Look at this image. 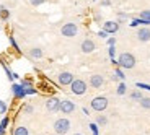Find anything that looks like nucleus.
<instances>
[{
	"label": "nucleus",
	"mask_w": 150,
	"mask_h": 135,
	"mask_svg": "<svg viewBox=\"0 0 150 135\" xmlns=\"http://www.w3.org/2000/svg\"><path fill=\"white\" fill-rule=\"evenodd\" d=\"M103 30L108 31L109 34H114L119 31V23L117 21H105L103 23Z\"/></svg>",
	"instance_id": "nucleus-13"
},
{
	"label": "nucleus",
	"mask_w": 150,
	"mask_h": 135,
	"mask_svg": "<svg viewBox=\"0 0 150 135\" xmlns=\"http://www.w3.org/2000/svg\"><path fill=\"white\" fill-rule=\"evenodd\" d=\"M0 64H2V67H4V70H5V75H7V78L10 80V82H13V80L20 78V75H18V73H15V72H11V68L8 67L7 64H5L4 60H0Z\"/></svg>",
	"instance_id": "nucleus-14"
},
{
	"label": "nucleus",
	"mask_w": 150,
	"mask_h": 135,
	"mask_svg": "<svg viewBox=\"0 0 150 135\" xmlns=\"http://www.w3.org/2000/svg\"><path fill=\"white\" fill-rule=\"evenodd\" d=\"M46 0H30V4L33 5V7H39V5H42Z\"/></svg>",
	"instance_id": "nucleus-36"
},
{
	"label": "nucleus",
	"mask_w": 150,
	"mask_h": 135,
	"mask_svg": "<svg viewBox=\"0 0 150 135\" xmlns=\"http://www.w3.org/2000/svg\"><path fill=\"white\" fill-rule=\"evenodd\" d=\"M0 135H7V129H4V127H0Z\"/></svg>",
	"instance_id": "nucleus-40"
},
{
	"label": "nucleus",
	"mask_w": 150,
	"mask_h": 135,
	"mask_svg": "<svg viewBox=\"0 0 150 135\" xmlns=\"http://www.w3.org/2000/svg\"><path fill=\"white\" fill-rule=\"evenodd\" d=\"M137 39L140 42H149L150 41V30L149 26H142L137 30Z\"/></svg>",
	"instance_id": "nucleus-11"
},
{
	"label": "nucleus",
	"mask_w": 150,
	"mask_h": 135,
	"mask_svg": "<svg viewBox=\"0 0 150 135\" xmlns=\"http://www.w3.org/2000/svg\"><path fill=\"white\" fill-rule=\"evenodd\" d=\"M93 135H100V134H93Z\"/></svg>",
	"instance_id": "nucleus-42"
},
{
	"label": "nucleus",
	"mask_w": 150,
	"mask_h": 135,
	"mask_svg": "<svg viewBox=\"0 0 150 135\" xmlns=\"http://www.w3.org/2000/svg\"><path fill=\"white\" fill-rule=\"evenodd\" d=\"M96 36H98V38H101V39H108L109 33H108V31H105V30H101V31H98V33H96Z\"/></svg>",
	"instance_id": "nucleus-31"
},
{
	"label": "nucleus",
	"mask_w": 150,
	"mask_h": 135,
	"mask_svg": "<svg viewBox=\"0 0 150 135\" xmlns=\"http://www.w3.org/2000/svg\"><path fill=\"white\" fill-rule=\"evenodd\" d=\"M80 49H82V52L83 54H91L96 49V44H95L91 39H85V41L80 44Z\"/></svg>",
	"instance_id": "nucleus-12"
},
{
	"label": "nucleus",
	"mask_w": 150,
	"mask_h": 135,
	"mask_svg": "<svg viewBox=\"0 0 150 135\" xmlns=\"http://www.w3.org/2000/svg\"><path fill=\"white\" fill-rule=\"evenodd\" d=\"M109 101H108V98L106 96H96L93 98L90 101V108L93 109V111H96V112H101V111H105L106 108H108Z\"/></svg>",
	"instance_id": "nucleus-4"
},
{
	"label": "nucleus",
	"mask_w": 150,
	"mask_h": 135,
	"mask_svg": "<svg viewBox=\"0 0 150 135\" xmlns=\"http://www.w3.org/2000/svg\"><path fill=\"white\" fill-rule=\"evenodd\" d=\"M21 85H23V88H31L33 86V82L30 78H25V80H21Z\"/></svg>",
	"instance_id": "nucleus-32"
},
{
	"label": "nucleus",
	"mask_w": 150,
	"mask_h": 135,
	"mask_svg": "<svg viewBox=\"0 0 150 135\" xmlns=\"http://www.w3.org/2000/svg\"><path fill=\"white\" fill-rule=\"evenodd\" d=\"M90 130H91V134H98V130H100V125L96 124V122H90Z\"/></svg>",
	"instance_id": "nucleus-29"
},
{
	"label": "nucleus",
	"mask_w": 150,
	"mask_h": 135,
	"mask_svg": "<svg viewBox=\"0 0 150 135\" xmlns=\"http://www.w3.org/2000/svg\"><path fill=\"white\" fill-rule=\"evenodd\" d=\"M96 124L100 125V127H105V125L108 124V119H106L105 116H98L96 117Z\"/></svg>",
	"instance_id": "nucleus-25"
},
{
	"label": "nucleus",
	"mask_w": 150,
	"mask_h": 135,
	"mask_svg": "<svg viewBox=\"0 0 150 135\" xmlns=\"http://www.w3.org/2000/svg\"><path fill=\"white\" fill-rule=\"evenodd\" d=\"M8 39H10V44H11V47L15 49V52H21V49H20V46H18V42H16V39L13 38V36H8Z\"/></svg>",
	"instance_id": "nucleus-23"
},
{
	"label": "nucleus",
	"mask_w": 150,
	"mask_h": 135,
	"mask_svg": "<svg viewBox=\"0 0 150 135\" xmlns=\"http://www.w3.org/2000/svg\"><path fill=\"white\" fill-rule=\"evenodd\" d=\"M54 132L59 135H65L69 130H70V120L67 119V117H60V119H57L56 122H54Z\"/></svg>",
	"instance_id": "nucleus-3"
},
{
	"label": "nucleus",
	"mask_w": 150,
	"mask_h": 135,
	"mask_svg": "<svg viewBox=\"0 0 150 135\" xmlns=\"http://www.w3.org/2000/svg\"><path fill=\"white\" fill-rule=\"evenodd\" d=\"M103 85H105V78H103V75H98V73L90 75V86L91 88L98 90V88H101Z\"/></svg>",
	"instance_id": "nucleus-10"
},
{
	"label": "nucleus",
	"mask_w": 150,
	"mask_h": 135,
	"mask_svg": "<svg viewBox=\"0 0 150 135\" xmlns=\"http://www.w3.org/2000/svg\"><path fill=\"white\" fill-rule=\"evenodd\" d=\"M116 93H117V96H124V94L127 93V86H126V83H124V82H119V83H117Z\"/></svg>",
	"instance_id": "nucleus-17"
},
{
	"label": "nucleus",
	"mask_w": 150,
	"mask_h": 135,
	"mask_svg": "<svg viewBox=\"0 0 150 135\" xmlns=\"http://www.w3.org/2000/svg\"><path fill=\"white\" fill-rule=\"evenodd\" d=\"M79 33V26L75 23H65L64 26L60 28V34L65 36V38H75Z\"/></svg>",
	"instance_id": "nucleus-5"
},
{
	"label": "nucleus",
	"mask_w": 150,
	"mask_h": 135,
	"mask_svg": "<svg viewBox=\"0 0 150 135\" xmlns=\"http://www.w3.org/2000/svg\"><path fill=\"white\" fill-rule=\"evenodd\" d=\"M129 26H131V28H135V26H149V25H147V21H144L142 18H139V16H137V18H132V20H131Z\"/></svg>",
	"instance_id": "nucleus-16"
},
{
	"label": "nucleus",
	"mask_w": 150,
	"mask_h": 135,
	"mask_svg": "<svg viewBox=\"0 0 150 135\" xmlns=\"http://www.w3.org/2000/svg\"><path fill=\"white\" fill-rule=\"evenodd\" d=\"M114 75H116L117 78L121 80V82H124V78H126V75H124L122 68H121V67H117V65H116V68H114Z\"/></svg>",
	"instance_id": "nucleus-24"
},
{
	"label": "nucleus",
	"mask_w": 150,
	"mask_h": 135,
	"mask_svg": "<svg viewBox=\"0 0 150 135\" xmlns=\"http://www.w3.org/2000/svg\"><path fill=\"white\" fill-rule=\"evenodd\" d=\"M23 112H25V114H33L34 112V108L31 104H25V106H23Z\"/></svg>",
	"instance_id": "nucleus-28"
},
{
	"label": "nucleus",
	"mask_w": 150,
	"mask_h": 135,
	"mask_svg": "<svg viewBox=\"0 0 150 135\" xmlns=\"http://www.w3.org/2000/svg\"><path fill=\"white\" fill-rule=\"evenodd\" d=\"M8 18H10V11H8V8L5 7V5H0V20L7 21Z\"/></svg>",
	"instance_id": "nucleus-18"
},
{
	"label": "nucleus",
	"mask_w": 150,
	"mask_h": 135,
	"mask_svg": "<svg viewBox=\"0 0 150 135\" xmlns=\"http://www.w3.org/2000/svg\"><path fill=\"white\" fill-rule=\"evenodd\" d=\"M142 98H144V94H142V91H140V90L131 91V99H132V101H140Z\"/></svg>",
	"instance_id": "nucleus-20"
},
{
	"label": "nucleus",
	"mask_w": 150,
	"mask_h": 135,
	"mask_svg": "<svg viewBox=\"0 0 150 135\" xmlns=\"http://www.w3.org/2000/svg\"><path fill=\"white\" fill-rule=\"evenodd\" d=\"M75 80V77H74V73L72 72H60L59 75H57V82H59V85L60 86H70V83Z\"/></svg>",
	"instance_id": "nucleus-6"
},
{
	"label": "nucleus",
	"mask_w": 150,
	"mask_h": 135,
	"mask_svg": "<svg viewBox=\"0 0 150 135\" xmlns=\"http://www.w3.org/2000/svg\"><path fill=\"white\" fill-rule=\"evenodd\" d=\"M8 125H10V117H8V116H5L4 119L0 120V127H4V129H7Z\"/></svg>",
	"instance_id": "nucleus-27"
},
{
	"label": "nucleus",
	"mask_w": 150,
	"mask_h": 135,
	"mask_svg": "<svg viewBox=\"0 0 150 135\" xmlns=\"http://www.w3.org/2000/svg\"><path fill=\"white\" fill-rule=\"evenodd\" d=\"M30 57L31 59H42L44 57V51L41 47H33V49H30Z\"/></svg>",
	"instance_id": "nucleus-15"
},
{
	"label": "nucleus",
	"mask_w": 150,
	"mask_h": 135,
	"mask_svg": "<svg viewBox=\"0 0 150 135\" xmlns=\"http://www.w3.org/2000/svg\"><path fill=\"white\" fill-rule=\"evenodd\" d=\"M127 18H129L127 13H119V15H117V23H124Z\"/></svg>",
	"instance_id": "nucleus-33"
},
{
	"label": "nucleus",
	"mask_w": 150,
	"mask_h": 135,
	"mask_svg": "<svg viewBox=\"0 0 150 135\" xmlns=\"http://www.w3.org/2000/svg\"><path fill=\"white\" fill-rule=\"evenodd\" d=\"M11 93H13V98H15V99L26 98V91H25L21 83H13V85H11Z\"/></svg>",
	"instance_id": "nucleus-9"
},
{
	"label": "nucleus",
	"mask_w": 150,
	"mask_h": 135,
	"mask_svg": "<svg viewBox=\"0 0 150 135\" xmlns=\"http://www.w3.org/2000/svg\"><path fill=\"white\" fill-rule=\"evenodd\" d=\"M74 135H83V134H74Z\"/></svg>",
	"instance_id": "nucleus-41"
},
{
	"label": "nucleus",
	"mask_w": 150,
	"mask_h": 135,
	"mask_svg": "<svg viewBox=\"0 0 150 135\" xmlns=\"http://www.w3.org/2000/svg\"><path fill=\"white\" fill-rule=\"evenodd\" d=\"M135 64H137V60H135V57L131 52H122L117 57V67H121V68L131 70V68L135 67Z\"/></svg>",
	"instance_id": "nucleus-1"
},
{
	"label": "nucleus",
	"mask_w": 150,
	"mask_h": 135,
	"mask_svg": "<svg viewBox=\"0 0 150 135\" xmlns=\"http://www.w3.org/2000/svg\"><path fill=\"white\" fill-rule=\"evenodd\" d=\"M139 18H142L144 21H147V25H150V10H142Z\"/></svg>",
	"instance_id": "nucleus-22"
},
{
	"label": "nucleus",
	"mask_w": 150,
	"mask_h": 135,
	"mask_svg": "<svg viewBox=\"0 0 150 135\" xmlns=\"http://www.w3.org/2000/svg\"><path fill=\"white\" fill-rule=\"evenodd\" d=\"M101 5H103V7H109V5H111V2H109V0H103Z\"/></svg>",
	"instance_id": "nucleus-39"
},
{
	"label": "nucleus",
	"mask_w": 150,
	"mask_h": 135,
	"mask_svg": "<svg viewBox=\"0 0 150 135\" xmlns=\"http://www.w3.org/2000/svg\"><path fill=\"white\" fill-rule=\"evenodd\" d=\"M56 135H59V134H56Z\"/></svg>",
	"instance_id": "nucleus-44"
},
{
	"label": "nucleus",
	"mask_w": 150,
	"mask_h": 135,
	"mask_svg": "<svg viewBox=\"0 0 150 135\" xmlns=\"http://www.w3.org/2000/svg\"><path fill=\"white\" fill-rule=\"evenodd\" d=\"M82 112L85 114V116H90V109H88V108H82Z\"/></svg>",
	"instance_id": "nucleus-38"
},
{
	"label": "nucleus",
	"mask_w": 150,
	"mask_h": 135,
	"mask_svg": "<svg viewBox=\"0 0 150 135\" xmlns=\"http://www.w3.org/2000/svg\"><path fill=\"white\" fill-rule=\"evenodd\" d=\"M93 2H96V0H93Z\"/></svg>",
	"instance_id": "nucleus-43"
},
{
	"label": "nucleus",
	"mask_w": 150,
	"mask_h": 135,
	"mask_svg": "<svg viewBox=\"0 0 150 135\" xmlns=\"http://www.w3.org/2000/svg\"><path fill=\"white\" fill-rule=\"evenodd\" d=\"M7 111H8V106L5 104V101L0 99V114H7Z\"/></svg>",
	"instance_id": "nucleus-30"
},
{
	"label": "nucleus",
	"mask_w": 150,
	"mask_h": 135,
	"mask_svg": "<svg viewBox=\"0 0 150 135\" xmlns=\"http://www.w3.org/2000/svg\"><path fill=\"white\" fill-rule=\"evenodd\" d=\"M70 91L75 96H83V94L88 91V83L82 78H75L74 82L70 83Z\"/></svg>",
	"instance_id": "nucleus-2"
},
{
	"label": "nucleus",
	"mask_w": 150,
	"mask_h": 135,
	"mask_svg": "<svg viewBox=\"0 0 150 135\" xmlns=\"http://www.w3.org/2000/svg\"><path fill=\"white\" fill-rule=\"evenodd\" d=\"M25 91H26V96H31V94H38V90L34 86L31 88H25Z\"/></svg>",
	"instance_id": "nucleus-34"
},
{
	"label": "nucleus",
	"mask_w": 150,
	"mask_h": 135,
	"mask_svg": "<svg viewBox=\"0 0 150 135\" xmlns=\"http://www.w3.org/2000/svg\"><path fill=\"white\" fill-rule=\"evenodd\" d=\"M139 104H140V108H142V109H150V98L149 96H144L142 99L139 101Z\"/></svg>",
	"instance_id": "nucleus-21"
},
{
	"label": "nucleus",
	"mask_w": 150,
	"mask_h": 135,
	"mask_svg": "<svg viewBox=\"0 0 150 135\" xmlns=\"http://www.w3.org/2000/svg\"><path fill=\"white\" fill-rule=\"evenodd\" d=\"M135 86L140 88V90H147V91H150V85H147V83H137Z\"/></svg>",
	"instance_id": "nucleus-35"
},
{
	"label": "nucleus",
	"mask_w": 150,
	"mask_h": 135,
	"mask_svg": "<svg viewBox=\"0 0 150 135\" xmlns=\"http://www.w3.org/2000/svg\"><path fill=\"white\" fill-rule=\"evenodd\" d=\"M109 59H116V46H108Z\"/></svg>",
	"instance_id": "nucleus-26"
},
{
	"label": "nucleus",
	"mask_w": 150,
	"mask_h": 135,
	"mask_svg": "<svg viewBox=\"0 0 150 135\" xmlns=\"http://www.w3.org/2000/svg\"><path fill=\"white\" fill-rule=\"evenodd\" d=\"M13 135H30V130H28V127H25V125H18V127H15V130H13Z\"/></svg>",
	"instance_id": "nucleus-19"
},
{
	"label": "nucleus",
	"mask_w": 150,
	"mask_h": 135,
	"mask_svg": "<svg viewBox=\"0 0 150 135\" xmlns=\"http://www.w3.org/2000/svg\"><path fill=\"white\" fill-rule=\"evenodd\" d=\"M62 114H72L75 111V103L70 101V99H60V109Z\"/></svg>",
	"instance_id": "nucleus-8"
},
{
	"label": "nucleus",
	"mask_w": 150,
	"mask_h": 135,
	"mask_svg": "<svg viewBox=\"0 0 150 135\" xmlns=\"http://www.w3.org/2000/svg\"><path fill=\"white\" fill-rule=\"evenodd\" d=\"M106 42H108V46H116V39H114V38H108V41H106Z\"/></svg>",
	"instance_id": "nucleus-37"
},
{
	"label": "nucleus",
	"mask_w": 150,
	"mask_h": 135,
	"mask_svg": "<svg viewBox=\"0 0 150 135\" xmlns=\"http://www.w3.org/2000/svg\"><path fill=\"white\" fill-rule=\"evenodd\" d=\"M46 109L49 112H57L60 109V99L57 96H49L46 99Z\"/></svg>",
	"instance_id": "nucleus-7"
}]
</instances>
